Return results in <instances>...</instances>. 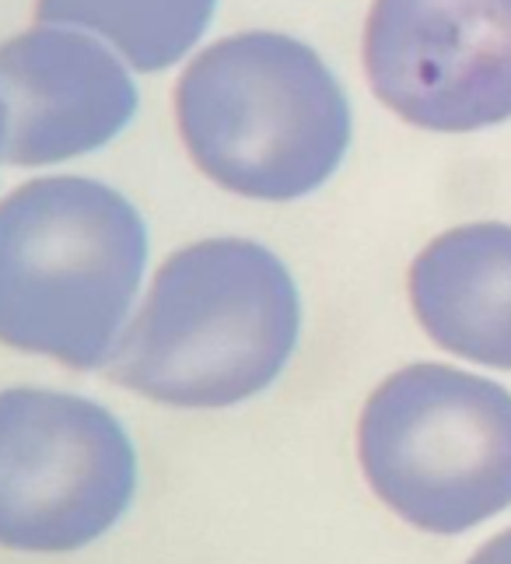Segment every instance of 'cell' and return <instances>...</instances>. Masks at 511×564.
Wrapping results in <instances>:
<instances>
[{"label": "cell", "instance_id": "cell-1", "mask_svg": "<svg viewBox=\"0 0 511 564\" xmlns=\"http://www.w3.org/2000/svg\"><path fill=\"white\" fill-rule=\"evenodd\" d=\"M302 334L287 267L260 242L204 239L162 263L109 358L130 393L183 411H218L263 393Z\"/></svg>", "mask_w": 511, "mask_h": 564}, {"label": "cell", "instance_id": "cell-2", "mask_svg": "<svg viewBox=\"0 0 511 564\" xmlns=\"http://www.w3.org/2000/svg\"><path fill=\"white\" fill-rule=\"evenodd\" d=\"M148 231L106 183L46 176L0 200V344L74 372L109 365L144 278Z\"/></svg>", "mask_w": 511, "mask_h": 564}, {"label": "cell", "instance_id": "cell-3", "mask_svg": "<svg viewBox=\"0 0 511 564\" xmlns=\"http://www.w3.org/2000/svg\"><path fill=\"white\" fill-rule=\"evenodd\" d=\"M193 165L221 189L287 204L316 193L350 144V106L323 56L281 32L207 46L175 85Z\"/></svg>", "mask_w": 511, "mask_h": 564}, {"label": "cell", "instance_id": "cell-4", "mask_svg": "<svg viewBox=\"0 0 511 564\" xmlns=\"http://www.w3.org/2000/svg\"><path fill=\"white\" fill-rule=\"evenodd\" d=\"M368 488L403 522L456 536L511 505V393L421 361L392 372L358 421Z\"/></svg>", "mask_w": 511, "mask_h": 564}, {"label": "cell", "instance_id": "cell-5", "mask_svg": "<svg viewBox=\"0 0 511 564\" xmlns=\"http://www.w3.org/2000/svg\"><path fill=\"white\" fill-rule=\"evenodd\" d=\"M133 491V442L102 403L0 389V547L74 554L123 519Z\"/></svg>", "mask_w": 511, "mask_h": 564}, {"label": "cell", "instance_id": "cell-6", "mask_svg": "<svg viewBox=\"0 0 511 564\" xmlns=\"http://www.w3.org/2000/svg\"><path fill=\"white\" fill-rule=\"evenodd\" d=\"M368 85L400 120L469 133L511 120V0H376Z\"/></svg>", "mask_w": 511, "mask_h": 564}, {"label": "cell", "instance_id": "cell-7", "mask_svg": "<svg viewBox=\"0 0 511 564\" xmlns=\"http://www.w3.org/2000/svg\"><path fill=\"white\" fill-rule=\"evenodd\" d=\"M8 165H56L106 148L137 112L130 70L85 32L39 25L0 43Z\"/></svg>", "mask_w": 511, "mask_h": 564}, {"label": "cell", "instance_id": "cell-8", "mask_svg": "<svg viewBox=\"0 0 511 564\" xmlns=\"http://www.w3.org/2000/svg\"><path fill=\"white\" fill-rule=\"evenodd\" d=\"M410 305L445 351L511 372V225H459L410 267Z\"/></svg>", "mask_w": 511, "mask_h": 564}, {"label": "cell", "instance_id": "cell-9", "mask_svg": "<svg viewBox=\"0 0 511 564\" xmlns=\"http://www.w3.org/2000/svg\"><path fill=\"white\" fill-rule=\"evenodd\" d=\"M218 0H35L39 25L102 35L137 70H165L196 46Z\"/></svg>", "mask_w": 511, "mask_h": 564}, {"label": "cell", "instance_id": "cell-10", "mask_svg": "<svg viewBox=\"0 0 511 564\" xmlns=\"http://www.w3.org/2000/svg\"><path fill=\"white\" fill-rule=\"evenodd\" d=\"M466 564H511V530L498 533L494 540H487Z\"/></svg>", "mask_w": 511, "mask_h": 564}, {"label": "cell", "instance_id": "cell-11", "mask_svg": "<svg viewBox=\"0 0 511 564\" xmlns=\"http://www.w3.org/2000/svg\"><path fill=\"white\" fill-rule=\"evenodd\" d=\"M4 144H8V112L4 102H0V162H4Z\"/></svg>", "mask_w": 511, "mask_h": 564}]
</instances>
